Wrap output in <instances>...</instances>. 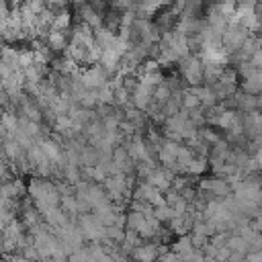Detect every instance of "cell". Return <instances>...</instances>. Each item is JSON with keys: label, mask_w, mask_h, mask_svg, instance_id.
I'll return each mask as SVG.
<instances>
[{"label": "cell", "mask_w": 262, "mask_h": 262, "mask_svg": "<svg viewBox=\"0 0 262 262\" xmlns=\"http://www.w3.org/2000/svg\"><path fill=\"white\" fill-rule=\"evenodd\" d=\"M178 70L180 76L186 80L188 88H196L203 86V61L196 55H186L178 61Z\"/></svg>", "instance_id": "1"}, {"label": "cell", "mask_w": 262, "mask_h": 262, "mask_svg": "<svg viewBox=\"0 0 262 262\" xmlns=\"http://www.w3.org/2000/svg\"><path fill=\"white\" fill-rule=\"evenodd\" d=\"M108 78H111V76L102 70L100 63L82 68L80 74H78V80H80V84H82L86 90H98V88H102L104 84H108Z\"/></svg>", "instance_id": "2"}, {"label": "cell", "mask_w": 262, "mask_h": 262, "mask_svg": "<svg viewBox=\"0 0 262 262\" xmlns=\"http://www.w3.org/2000/svg\"><path fill=\"white\" fill-rule=\"evenodd\" d=\"M129 260H133V262H156L158 260V244L156 242H141L137 248H133Z\"/></svg>", "instance_id": "3"}, {"label": "cell", "mask_w": 262, "mask_h": 262, "mask_svg": "<svg viewBox=\"0 0 262 262\" xmlns=\"http://www.w3.org/2000/svg\"><path fill=\"white\" fill-rule=\"evenodd\" d=\"M172 254H176L182 262L184 260H188L190 256H192V252H194V248H192V244H190V237L188 235H180V237H176L172 244H170V248H168Z\"/></svg>", "instance_id": "4"}, {"label": "cell", "mask_w": 262, "mask_h": 262, "mask_svg": "<svg viewBox=\"0 0 262 262\" xmlns=\"http://www.w3.org/2000/svg\"><path fill=\"white\" fill-rule=\"evenodd\" d=\"M68 41H70L68 33H57V31H49L45 35V39H43V43H45V47L49 51H66Z\"/></svg>", "instance_id": "5"}, {"label": "cell", "mask_w": 262, "mask_h": 262, "mask_svg": "<svg viewBox=\"0 0 262 262\" xmlns=\"http://www.w3.org/2000/svg\"><path fill=\"white\" fill-rule=\"evenodd\" d=\"M92 35H94V43L104 51V49H108L113 43H115V39H117V33L115 31H111L106 25H102V27H98L96 31H92Z\"/></svg>", "instance_id": "6"}, {"label": "cell", "mask_w": 262, "mask_h": 262, "mask_svg": "<svg viewBox=\"0 0 262 262\" xmlns=\"http://www.w3.org/2000/svg\"><path fill=\"white\" fill-rule=\"evenodd\" d=\"M72 27V12L68 8L55 12L53 16V23H51V29L49 31H57V33H68V29Z\"/></svg>", "instance_id": "7"}, {"label": "cell", "mask_w": 262, "mask_h": 262, "mask_svg": "<svg viewBox=\"0 0 262 262\" xmlns=\"http://www.w3.org/2000/svg\"><path fill=\"white\" fill-rule=\"evenodd\" d=\"M209 170V164H207V158H201V156H194L190 160V164L184 168V176H201Z\"/></svg>", "instance_id": "8"}, {"label": "cell", "mask_w": 262, "mask_h": 262, "mask_svg": "<svg viewBox=\"0 0 262 262\" xmlns=\"http://www.w3.org/2000/svg\"><path fill=\"white\" fill-rule=\"evenodd\" d=\"M0 125L6 131V135L12 137V133L18 129V117L14 111H0Z\"/></svg>", "instance_id": "9"}, {"label": "cell", "mask_w": 262, "mask_h": 262, "mask_svg": "<svg viewBox=\"0 0 262 262\" xmlns=\"http://www.w3.org/2000/svg\"><path fill=\"white\" fill-rule=\"evenodd\" d=\"M96 162H98V151L86 143L80 149V168H92V166H96Z\"/></svg>", "instance_id": "10"}, {"label": "cell", "mask_w": 262, "mask_h": 262, "mask_svg": "<svg viewBox=\"0 0 262 262\" xmlns=\"http://www.w3.org/2000/svg\"><path fill=\"white\" fill-rule=\"evenodd\" d=\"M151 217L160 223V225H164V223H168L174 215H172V209L166 205V203H162V205H158V207H154V211H151Z\"/></svg>", "instance_id": "11"}, {"label": "cell", "mask_w": 262, "mask_h": 262, "mask_svg": "<svg viewBox=\"0 0 262 262\" xmlns=\"http://www.w3.org/2000/svg\"><path fill=\"white\" fill-rule=\"evenodd\" d=\"M225 248H229V252H239V254H248V244L239 237V235H235V233H231L229 237H227V244H225Z\"/></svg>", "instance_id": "12"}, {"label": "cell", "mask_w": 262, "mask_h": 262, "mask_svg": "<svg viewBox=\"0 0 262 262\" xmlns=\"http://www.w3.org/2000/svg\"><path fill=\"white\" fill-rule=\"evenodd\" d=\"M227 237H229L227 233H215L213 237H209V242H211L215 248H223V246L227 244Z\"/></svg>", "instance_id": "13"}, {"label": "cell", "mask_w": 262, "mask_h": 262, "mask_svg": "<svg viewBox=\"0 0 262 262\" xmlns=\"http://www.w3.org/2000/svg\"><path fill=\"white\" fill-rule=\"evenodd\" d=\"M229 248H217V252H215V262H227L229 260Z\"/></svg>", "instance_id": "14"}, {"label": "cell", "mask_w": 262, "mask_h": 262, "mask_svg": "<svg viewBox=\"0 0 262 262\" xmlns=\"http://www.w3.org/2000/svg\"><path fill=\"white\" fill-rule=\"evenodd\" d=\"M158 262H182V260H180V258H178L176 254H172V252L168 250L166 254H162V256L158 258Z\"/></svg>", "instance_id": "15"}, {"label": "cell", "mask_w": 262, "mask_h": 262, "mask_svg": "<svg viewBox=\"0 0 262 262\" xmlns=\"http://www.w3.org/2000/svg\"><path fill=\"white\" fill-rule=\"evenodd\" d=\"M246 258V254H239V252H231L229 254V260L227 262H242Z\"/></svg>", "instance_id": "16"}, {"label": "cell", "mask_w": 262, "mask_h": 262, "mask_svg": "<svg viewBox=\"0 0 262 262\" xmlns=\"http://www.w3.org/2000/svg\"><path fill=\"white\" fill-rule=\"evenodd\" d=\"M0 262H6V260H0Z\"/></svg>", "instance_id": "17"}, {"label": "cell", "mask_w": 262, "mask_h": 262, "mask_svg": "<svg viewBox=\"0 0 262 262\" xmlns=\"http://www.w3.org/2000/svg\"><path fill=\"white\" fill-rule=\"evenodd\" d=\"M156 262H158V260H156Z\"/></svg>", "instance_id": "18"}]
</instances>
